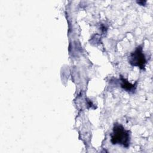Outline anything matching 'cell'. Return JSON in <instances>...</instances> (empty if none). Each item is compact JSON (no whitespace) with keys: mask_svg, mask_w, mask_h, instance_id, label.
Returning <instances> with one entry per match:
<instances>
[{"mask_svg":"<svg viewBox=\"0 0 153 153\" xmlns=\"http://www.w3.org/2000/svg\"><path fill=\"white\" fill-rule=\"evenodd\" d=\"M128 62L133 66H137L141 69L145 68L146 63L145 56L143 53L142 46L137 47L128 57Z\"/></svg>","mask_w":153,"mask_h":153,"instance_id":"2","label":"cell"},{"mask_svg":"<svg viewBox=\"0 0 153 153\" xmlns=\"http://www.w3.org/2000/svg\"><path fill=\"white\" fill-rule=\"evenodd\" d=\"M121 81H122V84H121V87L124 89H125L127 91H130L131 90H133L134 88V85L131 84L130 83H129L127 81H126L125 79L122 78L121 79Z\"/></svg>","mask_w":153,"mask_h":153,"instance_id":"3","label":"cell"},{"mask_svg":"<svg viewBox=\"0 0 153 153\" xmlns=\"http://www.w3.org/2000/svg\"><path fill=\"white\" fill-rule=\"evenodd\" d=\"M111 137V141L113 145H120L125 148L129 146L130 140V131L126 130L121 124H114Z\"/></svg>","mask_w":153,"mask_h":153,"instance_id":"1","label":"cell"}]
</instances>
